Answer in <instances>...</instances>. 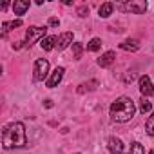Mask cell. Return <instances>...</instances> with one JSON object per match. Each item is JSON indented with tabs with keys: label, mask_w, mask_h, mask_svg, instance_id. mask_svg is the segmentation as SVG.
Listing matches in <instances>:
<instances>
[{
	"label": "cell",
	"mask_w": 154,
	"mask_h": 154,
	"mask_svg": "<svg viewBox=\"0 0 154 154\" xmlns=\"http://www.w3.org/2000/svg\"><path fill=\"white\" fill-rule=\"evenodd\" d=\"M26 143H27V138H26L24 123L13 122V123L4 127V131H2V145H4V149H20Z\"/></svg>",
	"instance_id": "obj_1"
},
{
	"label": "cell",
	"mask_w": 154,
	"mask_h": 154,
	"mask_svg": "<svg viewBox=\"0 0 154 154\" xmlns=\"http://www.w3.org/2000/svg\"><path fill=\"white\" fill-rule=\"evenodd\" d=\"M134 112H136V105L127 96H120L111 105V118L114 122H118V123H125V122L132 120Z\"/></svg>",
	"instance_id": "obj_2"
},
{
	"label": "cell",
	"mask_w": 154,
	"mask_h": 154,
	"mask_svg": "<svg viewBox=\"0 0 154 154\" xmlns=\"http://www.w3.org/2000/svg\"><path fill=\"white\" fill-rule=\"evenodd\" d=\"M45 31H47L45 27H36V26H31V27L27 29V33H26V45H29V47H31L36 40H40V38L44 40V38H45Z\"/></svg>",
	"instance_id": "obj_3"
},
{
	"label": "cell",
	"mask_w": 154,
	"mask_h": 154,
	"mask_svg": "<svg viewBox=\"0 0 154 154\" xmlns=\"http://www.w3.org/2000/svg\"><path fill=\"white\" fill-rule=\"evenodd\" d=\"M116 8L122 11L134 13V15H143L147 11V2H125V4H118Z\"/></svg>",
	"instance_id": "obj_4"
},
{
	"label": "cell",
	"mask_w": 154,
	"mask_h": 154,
	"mask_svg": "<svg viewBox=\"0 0 154 154\" xmlns=\"http://www.w3.org/2000/svg\"><path fill=\"white\" fill-rule=\"evenodd\" d=\"M49 72V62L45 58H38L35 62V80H44Z\"/></svg>",
	"instance_id": "obj_5"
},
{
	"label": "cell",
	"mask_w": 154,
	"mask_h": 154,
	"mask_svg": "<svg viewBox=\"0 0 154 154\" xmlns=\"http://www.w3.org/2000/svg\"><path fill=\"white\" fill-rule=\"evenodd\" d=\"M138 85H140V93L143 94V96H150L152 93H154V87H152V82H150V78L147 74H143V76H140V80H138Z\"/></svg>",
	"instance_id": "obj_6"
},
{
	"label": "cell",
	"mask_w": 154,
	"mask_h": 154,
	"mask_svg": "<svg viewBox=\"0 0 154 154\" xmlns=\"http://www.w3.org/2000/svg\"><path fill=\"white\" fill-rule=\"evenodd\" d=\"M63 67H56L53 72H51V76L47 78V87L49 89H53V87H56L60 82H62V78H63Z\"/></svg>",
	"instance_id": "obj_7"
},
{
	"label": "cell",
	"mask_w": 154,
	"mask_h": 154,
	"mask_svg": "<svg viewBox=\"0 0 154 154\" xmlns=\"http://www.w3.org/2000/svg\"><path fill=\"white\" fill-rule=\"evenodd\" d=\"M114 60H116V53H114V51H107V53H103V54L98 58V65H100V67H109V65L114 63Z\"/></svg>",
	"instance_id": "obj_8"
},
{
	"label": "cell",
	"mask_w": 154,
	"mask_h": 154,
	"mask_svg": "<svg viewBox=\"0 0 154 154\" xmlns=\"http://www.w3.org/2000/svg\"><path fill=\"white\" fill-rule=\"evenodd\" d=\"M107 147H109V150H111L112 154H122V152H123V143H122L120 138H114V136L109 138Z\"/></svg>",
	"instance_id": "obj_9"
},
{
	"label": "cell",
	"mask_w": 154,
	"mask_h": 154,
	"mask_svg": "<svg viewBox=\"0 0 154 154\" xmlns=\"http://www.w3.org/2000/svg\"><path fill=\"white\" fill-rule=\"evenodd\" d=\"M69 44H72V33H63V35L56 36V47L58 49H65Z\"/></svg>",
	"instance_id": "obj_10"
},
{
	"label": "cell",
	"mask_w": 154,
	"mask_h": 154,
	"mask_svg": "<svg viewBox=\"0 0 154 154\" xmlns=\"http://www.w3.org/2000/svg\"><path fill=\"white\" fill-rule=\"evenodd\" d=\"M27 9H29V2H27V0H17V2L13 4L15 15H24Z\"/></svg>",
	"instance_id": "obj_11"
},
{
	"label": "cell",
	"mask_w": 154,
	"mask_h": 154,
	"mask_svg": "<svg viewBox=\"0 0 154 154\" xmlns=\"http://www.w3.org/2000/svg\"><path fill=\"white\" fill-rule=\"evenodd\" d=\"M40 45L44 51H51L56 47V36H45L44 40H40Z\"/></svg>",
	"instance_id": "obj_12"
},
{
	"label": "cell",
	"mask_w": 154,
	"mask_h": 154,
	"mask_svg": "<svg viewBox=\"0 0 154 154\" xmlns=\"http://www.w3.org/2000/svg\"><path fill=\"white\" fill-rule=\"evenodd\" d=\"M120 47L123 49V51H138L140 49V44H138V40H125V42H122L120 44Z\"/></svg>",
	"instance_id": "obj_13"
},
{
	"label": "cell",
	"mask_w": 154,
	"mask_h": 154,
	"mask_svg": "<svg viewBox=\"0 0 154 154\" xmlns=\"http://www.w3.org/2000/svg\"><path fill=\"white\" fill-rule=\"evenodd\" d=\"M112 9H114V4H111V2H107V4H102V6H100V9H98V13H100V17H102V18H107V17H111V13H112Z\"/></svg>",
	"instance_id": "obj_14"
},
{
	"label": "cell",
	"mask_w": 154,
	"mask_h": 154,
	"mask_svg": "<svg viewBox=\"0 0 154 154\" xmlns=\"http://www.w3.org/2000/svg\"><path fill=\"white\" fill-rule=\"evenodd\" d=\"M150 109H152V103L143 96V98L140 100V112H141V114H149V112H150Z\"/></svg>",
	"instance_id": "obj_15"
},
{
	"label": "cell",
	"mask_w": 154,
	"mask_h": 154,
	"mask_svg": "<svg viewBox=\"0 0 154 154\" xmlns=\"http://www.w3.org/2000/svg\"><path fill=\"white\" fill-rule=\"evenodd\" d=\"M82 53H84V45L80 42L72 44V56H74V60H80L82 58Z\"/></svg>",
	"instance_id": "obj_16"
},
{
	"label": "cell",
	"mask_w": 154,
	"mask_h": 154,
	"mask_svg": "<svg viewBox=\"0 0 154 154\" xmlns=\"http://www.w3.org/2000/svg\"><path fill=\"white\" fill-rule=\"evenodd\" d=\"M96 85H98V82H96V80H91L89 84H82V85L78 87V93L82 94V93H85V91H93Z\"/></svg>",
	"instance_id": "obj_17"
},
{
	"label": "cell",
	"mask_w": 154,
	"mask_h": 154,
	"mask_svg": "<svg viewBox=\"0 0 154 154\" xmlns=\"http://www.w3.org/2000/svg\"><path fill=\"white\" fill-rule=\"evenodd\" d=\"M145 131H147L149 136H154V112H152V116H149V120L145 122Z\"/></svg>",
	"instance_id": "obj_18"
},
{
	"label": "cell",
	"mask_w": 154,
	"mask_h": 154,
	"mask_svg": "<svg viewBox=\"0 0 154 154\" xmlns=\"http://www.w3.org/2000/svg\"><path fill=\"white\" fill-rule=\"evenodd\" d=\"M100 47H102V40H100V38H93V40L87 44V49H89V51H98Z\"/></svg>",
	"instance_id": "obj_19"
},
{
	"label": "cell",
	"mask_w": 154,
	"mask_h": 154,
	"mask_svg": "<svg viewBox=\"0 0 154 154\" xmlns=\"http://www.w3.org/2000/svg\"><path fill=\"white\" fill-rule=\"evenodd\" d=\"M131 154H145L143 145H141V143H138V141H134V143L131 145Z\"/></svg>",
	"instance_id": "obj_20"
},
{
	"label": "cell",
	"mask_w": 154,
	"mask_h": 154,
	"mask_svg": "<svg viewBox=\"0 0 154 154\" xmlns=\"http://www.w3.org/2000/svg\"><path fill=\"white\" fill-rule=\"evenodd\" d=\"M78 15H80V17H87V15H89V8H87V6L78 8Z\"/></svg>",
	"instance_id": "obj_21"
},
{
	"label": "cell",
	"mask_w": 154,
	"mask_h": 154,
	"mask_svg": "<svg viewBox=\"0 0 154 154\" xmlns=\"http://www.w3.org/2000/svg\"><path fill=\"white\" fill-rule=\"evenodd\" d=\"M20 26H22V20H20V18H18V20H13V22L9 24V27H13V29H15V27H20Z\"/></svg>",
	"instance_id": "obj_22"
},
{
	"label": "cell",
	"mask_w": 154,
	"mask_h": 154,
	"mask_svg": "<svg viewBox=\"0 0 154 154\" xmlns=\"http://www.w3.org/2000/svg\"><path fill=\"white\" fill-rule=\"evenodd\" d=\"M58 24H60V20H58V18H54V17H53V18H49V26H53V27H56Z\"/></svg>",
	"instance_id": "obj_23"
},
{
	"label": "cell",
	"mask_w": 154,
	"mask_h": 154,
	"mask_svg": "<svg viewBox=\"0 0 154 154\" xmlns=\"http://www.w3.org/2000/svg\"><path fill=\"white\" fill-rule=\"evenodd\" d=\"M22 44H24V42H15L13 47H15V49H22Z\"/></svg>",
	"instance_id": "obj_24"
},
{
	"label": "cell",
	"mask_w": 154,
	"mask_h": 154,
	"mask_svg": "<svg viewBox=\"0 0 154 154\" xmlns=\"http://www.w3.org/2000/svg\"><path fill=\"white\" fill-rule=\"evenodd\" d=\"M45 107H53V102L51 100H45Z\"/></svg>",
	"instance_id": "obj_25"
},
{
	"label": "cell",
	"mask_w": 154,
	"mask_h": 154,
	"mask_svg": "<svg viewBox=\"0 0 154 154\" xmlns=\"http://www.w3.org/2000/svg\"><path fill=\"white\" fill-rule=\"evenodd\" d=\"M149 154H154V150H150V152H149Z\"/></svg>",
	"instance_id": "obj_26"
}]
</instances>
